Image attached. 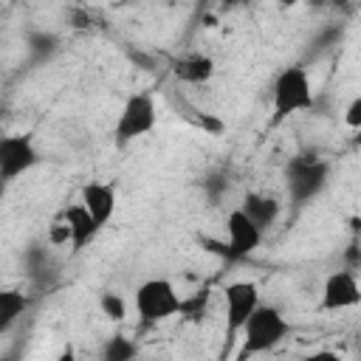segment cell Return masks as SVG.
<instances>
[{
	"instance_id": "obj_1",
	"label": "cell",
	"mask_w": 361,
	"mask_h": 361,
	"mask_svg": "<svg viewBox=\"0 0 361 361\" xmlns=\"http://www.w3.org/2000/svg\"><path fill=\"white\" fill-rule=\"evenodd\" d=\"M313 107V82L305 68V62H290L285 65L271 85V121L279 124L302 110Z\"/></svg>"
},
{
	"instance_id": "obj_2",
	"label": "cell",
	"mask_w": 361,
	"mask_h": 361,
	"mask_svg": "<svg viewBox=\"0 0 361 361\" xmlns=\"http://www.w3.org/2000/svg\"><path fill=\"white\" fill-rule=\"evenodd\" d=\"M186 310V299L166 276H149L135 288V313L144 324L166 322Z\"/></svg>"
},
{
	"instance_id": "obj_3",
	"label": "cell",
	"mask_w": 361,
	"mask_h": 361,
	"mask_svg": "<svg viewBox=\"0 0 361 361\" xmlns=\"http://www.w3.org/2000/svg\"><path fill=\"white\" fill-rule=\"evenodd\" d=\"M243 350L240 355H259L274 347H279L290 336V322L282 316L279 307L274 305H259L248 322L243 324Z\"/></svg>"
},
{
	"instance_id": "obj_4",
	"label": "cell",
	"mask_w": 361,
	"mask_h": 361,
	"mask_svg": "<svg viewBox=\"0 0 361 361\" xmlns=\"http://www.w3.org/2000/svg\"><path fill=\"white\" fill-rule=\"evenodd\" d=\"M155 124H158L155 96L147 90H138L124 99V104L116 116V124H113V141L118 147H127V144L144 138L147 133H152Z\"/></svg>"
},
{
	"instance_id": "obj_5",
	"label": "cell",
	"mask_w": 361,
	"mask_h": 361,
	"mask_svg": "<svg viewBox=\"0 0 361 361\" xmlns=\"http://www.w3.org/2000/svg\"><path fill=\"white\" fill-rule=\"evenodd\" d=\"M262 305L259 288L251 279H234L223 288V307H226V341H234L243 333L248 316Z\"/></svg>"
},
{
	"instance_id": "obj_6",
	"label": "cell",
	"mask_w": 361,
	"mask_h": 361,
	"mask_svg": "<svg viewBox=\"0 0 361 361\" xmlns=\"http://www.w3.org/2000/svg\"><path fill=\"white\" fill-rule=\"evenodd\" d=\"M330 180V166L324 161L316 158H296L288 166V195L296 206L310 203L313 197H319L324 192Z\"/></svg>"
},
{
	"instance_id": "obj_7",
	"label": "cell",
	"mask_w": 361,
	"mask_h": 361,
	"mask_svg": "<svg viewBox=\"0 0 361 361\" xmlns=\"http://www.w3.org/2000/svg\"><path fill=\"white\" fill-rule=\"evenodd\" d=\"M42 161L34 135L28 133H11L0 138V178L3 183H11L14 178L31 172Z\"/></svg>"
},
{
	"instance_id": "obj_8",
	"label": "cell",
	"mask_w": 361,
	"mask_h": 361,
	"mask_svg": "<svg viewBox=\"0 0 361 361\" xmlns=\"http://www.w3.org/2000/svg\"><path fill=\"white\" fill-rule=\"evenodd\" d=\"M262 228L237 206V209H231L228 212V217H226V254L228 257H234V259H240V257H248V254H254L257 248H259V243H262Z\"/></svg>"
},
{
	"instance_id": "obj_9",
	"label": "cell",
	"mask_w": 361,
	"mask_h": 361,
	"mask_svg": "<svg viewBox=\"0 0 361 361\" xmlns=\"http://www.w3.org/2000/svg\"><path fill=\"white\" fill-rule=\"evenodd\" d=\"M361 305V282L353 271H333L327 274L324 285H322V299L319 307L338 313V310H350Z\"/></svg>"
},
{
	"instance_id": "obj_10",
	"label": "cell",
	"mask_w": 361,
	"mask_h": 361,
	"mask_svg": "<svg viewBox=\"0 0 361 361\" xmlns=\"http://www.w3.org/2000/svg\"><path fill=\"white\" fill-rule=\"evenodd\" d=\"M62 220H65V226H68V234H71V251L73 254H79L87 243H93L96 240V234L102 231V226L96 223V217L85 209V203L82 200H76V203H71L65 212H62Z\"/></svg>"
},
{
	"instance_id": "obj_11",
	"label": "cell",
	"mask_w": 361,
	"mask_h": 361,
	"mask_svg": "<svg viewBox=\"0 0 361 361\" xmlns=\"http://www.w3.org/2000/svg\"><path fill=\"white\" fill-rule=\"evenodd\" d=\"M79 200L85 203V209L96 217V223L104 228L113 214H116V189L104 180H87L79 192Z\"/></svg>"
},
{
	"instance_id": "obj_12",
	"label": "cell",
	"mask_w": 361,
	"mask_h": 361,
	"mask_svg": "<svg viewBox=\"0 0 361 361\" xmlns=\"http://www.w3.org/2000/svg\"><path fill=\"white\" fill-rule=\"evenodd\" d=\"M240 209H243L262 231L271 228V226H276L279 217H282V203H279L274 195H265V192H248V195L243 197Z\"/></svg>"
},
{
	"instance_id": "obj_13",
	"label": "cell",
	"mask_w": 361,
	"mask_h": 361,
	"mask_svg": "<svg viewBox=\"0 0 361 361\" xmlns=\"http://www.w3.org/2000/svg\"><path fill=\"white\" fill-rule=\"evenodd\" d=\"M214 71H217L214 59L206 54H186V56L175 59V65H172L175 79L186 82V85H206V82H212Z\"/></svg>"
},
{
	"instance_id": "obj_14",
	"label": "cell",
	"mask_w": 361,
	"mask_h": 361,
	"mask_svg": "<svg viewBox=\"0 0 361 361\" xmlns=\"http://www.w3.org/2000/svg\"><path fill=\"white\" fill-rule=\"evenodd\" d=\"M25 310H28V296L23 290L17 288L0 290V333H8Z\"/></svg>"
},
{
	"instance_id": "obj_15",
	"label": "cell",
	"mask_w": 361,
	"mask_h": 361,
	"mask_svg": "<svg viewBox=\"0 0 361 361\" xmlns=\"http://www.w3.org/2000/svg\"><path fill=\"white\" fill-rule=\"evenodd\" d=\"M135 355H138L135 341H130V338H124V336H113V338H107L104 347H102V358H104V361H130V358H135Z\"/></svg>"
},
{
	"instance_id": "obj_16",
	"label": "cell",
	"mask_w": 361,
	"mask_h": 361,
	"mask_svg": "<svg viewBox=\"0 0 361 361\" xmlns=\"http://www.w3.org/2000/svg\"><path fill=\"white\" fill-rule=\"evenodd\" d=\"M99 310H102L104 319H110V322H121V319L127 316V302H124L118 293L104 290V293L99 296Z\"/></svg>"
},
{
	"instance_id": "obj_17",
	"label": "cell",
	"mask_w": 361,
	"mask_h": 361,
	"mask_svg": "<svg viewBox=\"0 0 361 361\" xmlns=\"http://www.w3.org/2000/svg\"><path fill=\"white\" fill-rule=\"evenodd\" d=\"M56 45H59V39H56L54 34H45V31H37V34L28 37V51H31L34 56H39V59L48 56V54H54Z\"/></svg>"
},
{
	"instance_id": "obj_18",
	"label": "cell",
	"mask_w": 361,
	"mask_h": 361,
	"mask_svg": "<svg viewBox=\"0 0 361 361\" xmlns=\"http://www.w3.org/2000/svg\"><path fill=\"white\" fill-rule=\"evenodd\" d=\"M344 124L350 130H361V96H355L344 110Z\"/></svg>"
},
{
	"instance_id": "obj_19",
	"label": "cell",
	"mask_w": 361,
	"mask_h": 361,
	"mask_svg": "<svg viewBox=\"0 0 361 361\" xmlns=\"http://www.w3.org/2000/svg\"><path fill=\"white\" fill-rule=\"evenodd\" d=\"M302 0H276V6L279 8H293V6H299Z\"/></svg>"
}]
</instances>
